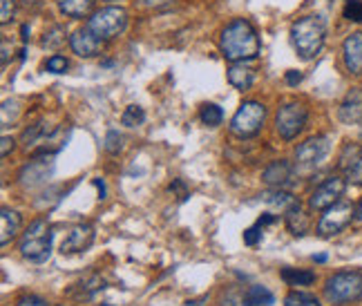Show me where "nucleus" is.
<instances>
[{"label": "nucleus", "mask_w": 362, "mask_h": 306, "mask_svg": "<svg viewBox=\"0 0 362 306\" xmlns=\"http://www.w3.org/2000/svg\"><path fill=\"white\" fill-rule=\"evenodd\" d=\"M221 52L230 63L253 61L259 54V36L248 20H233L221 32Z\"/></svg>", "instance_id": "1"}, {"label": "nucleus", "mask_w": 362, "mask_h": 306, "mask_svg": "<svg viewBox=\"0 0 362 306\" xmlns=\"http://www.w3.org/2000/svg\"><path fill=\"white\" fill-rule=\"evenodd\" d=\"M325 36H327V25L320 16H304L293 23L291 27V40H293V47L302 59H315L320 49L325 45Z\"/></svg>", "instance_id": "2"}, {"label": "nucleus", "mask_w": 362, "mask_h": 306, "mask_svg": "<svg viewBox=\"0 0 362 306\" xmlns=\"http://www.w3.org/2000/svg\"><path fill=\"white\" fill-rule=\"evenodd\" d=\"M52 228L45 219H36L30 224V228L25 230L23 240H21V255L30 261L43 264L49 253H52Z\"/></svg>", "instance_id": "3"}, {"label": "nucleus", "mask_w": 362, "mask_h": 306, "mask_svg": "<svg viewBox=\"0 0 362 306\" xmlns=\"http://www.w3.org/2000/svg\"><path fill=\"white\" fill-rule=\"evenodd\" d=\"M327 300L333 304H346L362 298V273L360 271H342L327 280L325 286Z\"/></svg>", "instance_id": "4"}, {"label": "nucleus", "mask_w": 362, "mask_h": 306, "mask_svg": "<svg viewBox=\"0 0 362 306\" xmlns=\"http://www.w3.org/2000/svg\"><path fill=\"white\" fill-rule=\"evenodd\" d=\"M88 27L101 40H110L125 32V27H128V11L123 7H103L90 18Z\"/></svg>", "instance_id": "5"}, {"label": "nucleus", "mask_w": 362, "mask_h": 306, "mask_svg": "<svg viewBox=\"0 0 362 306\" xmlns=\"http://www.w3.org/2000/svg\"><path fill=\"white\" fill-rule=\"evenodd\" d=\"M264 119H267V107H264L262 103H257V101H246L238 110V114L233 117L230 132L235 136H240V139L255 136L262 130Z\"/></svg>", "instance_id": "6"}, {"label": "nucleus", "mask_w": 362, "mask_h": 306, "mask_svg": "<svg viewBox=\"0 0 362 306\" xmlns=\"http://www.w3.org/2000/svg\"><path fill=\"white\" fill-rule=\"evenodd\" d=\"M306 119H309V112H306V107L302 103H298V101L284 103L280 110H277V117H275L277 132H280L282 139L291 141V139H296L304 130Z\"/></svg>", "instance_id": "7"}, {"label": "nucleus", "mask_w": 362, "mask_h": 306, "mask_svg": "<svg viewBox=\"0 0 362 306\" xmlns=\"http://www.w3.org/2000/svg\"><path fill=\"white\" fill-rule=\"evenodd\" d=\"M356 215V208L349 201H338L331 208H327L322 219L317 224V235L320 237H331V235H338L340 230H344L349 226V221Z\"/></svg>", "instance_id": "8"}, {"label": "nucleus", "mask_w": 362, "mask_h": 306, "mask_svg": "<svg viewBox=\"0 0 362 306\" xmlns=\"http://www.w3.org/2000/svg\"><path fill=\"white\" fill-rule=\"evenodd\" d=\"M344 188H346L344 177H338V175L329 177L325 184H320L313 190L311 199H309L311 211H327V208H331L333 204H338L340 197L344 194Z\"/></svg>", "instance_id": "9"}, {"label": "nucleus", "mask_w": 362, "mask_h": 306, "mask_svg": "<svg viewBox=\"0 0 362 306\" xmlns=\"http://www.w3.org/2000/svg\"><path fill=\"white\" fill-rule=\"evenodd\" d=\"M338 165L346 182L354 186H362V146L360 143H346L340 152Z\"/></svg>", "instance_id": "10"}, {"label": "nucleus", "mask_w": 362, "mask_h": 306, "mask_svg": "<svg viewBox=\"0 0 362 306\" xmlns=\"http://www.w3.org/2000/svg\"><path fill=\"white\" fill-rule=\"evenodd\" d=\"M327 155H329V139L327 136H311V139H306L304 143L298 146L296 161H298V165L311 168V165H317Z\"/></svg>", "instance_id": "11"}, {"label": "nucleus", "mask_w": 362, "mask_h": 306, "mask_svg": "<svg viewBox=\"0 0 362 306\" xmlns=\"http://www.w3.org/2000/svg\"><path fill=\"white\" fill-rule=\"evenodd\" d=\"M101 43L103 40L96 36L90 27H83V30H76L72 36H69V47H72L74 54H78L81 59H92L101 52Z\"/></svg>", "instance_id": "12"}, {"label": "nucleus", "mask_w": 362, "mask_h": 306, "mask_svg": "<svg viewBox=\"0 0 362 306\" xmlns=\"http://www.w3.org/2000/svg\"><path fill=\"white\" fill-rule=\"evenodd\" d=\"M94 242V228L90 224H81V226H74L69 230L67 240L63 242L61 246V253L63 255H72V253H86V250L92 246Z\"/></svg>", "instance_id": "13"}, {"label": "nucleus", "mask_w": 362, "mask_h": 306, "mask_svg": "<svg viewBox=\"0 0 362 306\" xmlns=\"http://www.w3.org/2000/svg\"><path fill=\"white\" fill-rule=\"evenodd\" d=\"M342 57L351 74H362V32H356L344 40Z\"/></svg>", "instance_id": "14"}, {"label": "nucleus", "mask_w": 362, "mask_h": 306, "mask_svg": "<svg viewBox=\"0 0 362 306\" xmlns=\"http://www.w3.org/2000/svg\"><path fill=\"white\" fill-rule=\"evenodd\" d=\"M340 121L346 125L362 123V90L360 88H354L344 96V101L340 105Z\"/></svg>", "instance_id": "15"}, {"label": "nucleus", "mask_w": 362, "mask_h": 306, "mask_svg": "<svg viewBox=\"0 0 362 306\" xmlns=\"http://www.w3.org/2000/svg\"><path fill=\"white\" fill-rule=\"evenodd\" d=\"M52 172V155L49 157H40V159H34L25 165V168L21 170V182L27 186H34V184H40L45 182L47 175Z\"/></svg>", "instance_id": "16"}, {"label": "nucleus", "mask_w": 362, "mask_h": 306, "mask_svg": "<svg viewBox=\"0 0 362 306\" xmlns=\"http://www.w3.org/2000/svg\"><path fill=\"white\" fill-rule=\"evenodd\" d=\"M291 175H293V165L280 159V161H273L269 168L264 170V182L273 188H282L291 182Z\"/></svg>", "instance_id": "17"}, {"label": "nucleus", "mask_w": 362, "mask_h": 306, "mask_svg": "<svg viewBox=\"0 0 362 306\" xmlns=\"http://www.w3.org/2000/svg\"><path fill=\"white\" fill-rule=\"evenodd\" d=\"M284 219H286V228L293 235H298V237H302V235H306V230H309V217L304 215L300 201H293L286 208Z\"/></svg>", "instance_id": "18"}, {"label": "nucleus", "mask_w": 362, "mask_h": 306, "mask_svg": "<svg viewBox=\"0 0 362 306\" xmlns=\"http://www.w3.org/2000/svg\"><path fill=\"white\" fill-rule=\"evenodd\" d=\"M0 221H3V226H0V244L7 246L13 237H16V233L21 230V215L16 211H9V208H3V213H0Z\"/></svg>", "instance_id": "19"}, {"label": "nucleus", "mask_w": 362, "mask_h": 306, "mask_svg": "<svg viewBox=\"0 0 362 306\" xmlns=\"http://www.w3.org/2000/svg\"><path fill=\"white\" fill-rule=\"evenodd\" d=\"M228 81H230L233 88L248 90L250 86H253V81H255V72L250 67H246L244 63H233L228 67Z\"/></svg>", "instance_id": "20"}, {"label": "nucleus", "mask_w": 362, "mask_h": 306, "mask_svg": "<svg viewBox=\"0 0 362 306\" xmlns=\"http://www.w3.org/2000/svg\"><path fill=\"white\" fill-rule=\"evenodd\" d=\"M59 7L69 18H86L94 7V0H59Z\"/></svg>", "instance_id": "21"}, {"label": "nucleus", "mask_w": 362, "mask_h": 306, "mask_svg": "<svg viewBox=\"0 0 362 306\" xmlns=\"http://www.w3.org/2000/svg\"><path fill=\"white\" fill-rule=\"evenodd\" d=\"M275 298L267 286H250L244 293V306H273Z\"/></svg>", "instance_id": "22"}, {"label": "nucleus", "mask_w": 362, "mask_h": 306, "mask_svg": "<svg viewBox=\"0 0 362 306\" xmlns=\"http://www.w3.org/2000/svg\"><path fill=\"white\" fill-rule=\"evenodd\" d=\"M282 280L291 286H309L315 282V273L298 271V269H282Z\"/></svg>", "instance_id": "23"}, {"label": "nucleus", "mask_w": 362, "mask_h": 306, "mask_svg": "<svg viewBox=\"0 0 362 306\" xmlns=\"http://www.w3.org/2000/svg\"><path fill=\"white\" fill-rule=\"evenodd\" d=\"M199 119H202L204 125H208V128H217V125L221 123V119H224V112H221V107H219V105H215V103H206V105H202Z\"/></svg>", "instance_id": "24"}, {"label": "nucleus", "mask_w": 362, "mask_h": 306, "mask_svg": "<svg viewBox=\"0 0 362 306\" xmlns=\"http://www.w3.org/2000/svg\"><path fill=\"white\" fill-rule=\"evenodd\" d=\"M144 121H146V112H144V107H139V105H128L121 114V123L125 128H136V125H141Z\"/></svg>", "instance_id": "25"}, {"label": "nucleus", "mask_w": 362, "mask_h": 306, "mask_svg": "<svg viewBox=\"0 0 362 306\" xmlns=\"http://www.w3.org/2000/svg\"><path fill=\"white\" fill-rule=\"evenodd\" d=\"M103 288V280L99 275H94V277H90V282L86 280V282H81L78 284V293H72V295H76V300H90L96 290H101Z\"/></svg>", "instance_id": "26"}, {"label": "nucleus", "mask_w": 362, "mask_h": 306, "mask_svg": "<svg viewBox=\"0 0 362 306\" xmlns=\"http://www.w3.org/2000/svg\"><path fill=\"white\" fill-rule=\"evenodd\" d=\"M284 306H320V302L311 293H304V290H293V293L286 295Z\"/></svg>", "instance_id": "27"}, {"label": "nucleus", "mask_w": 362, "mask_h": 306, "mask_svg": "<svg viewBox=\"0 0 362 306\" xmlns=\"http://www.w3.org/2000/svg\"><path fill=\"white\" fill-rule=\"evenodd\" d=\"M262 199L267 201V204H271V206H275V208H284V211H286V208H288L291 204L296 201L288 192H282L280 188H277L275 192H264V194H262Z\"/></svg>", "instance_id": "28"}, {"label": "nucleus", "mask_w": 362, "mask_h": 306, "mask_svg": "<svg viewBox=\"0 0 362 306\" xmlns=\"http://www.w3.org/2000/svg\"><path fill=\"white\" fill-rule=\"evenodd\" d=\"M65 32L61 30V27H52V30L45 34V38H43V45L45 47H49V49H57L59 45H63L65 43Z\"/></svg>", "instance_id": "29"}, {"label": "nucleus", "mask_w": 362, "mask_h": 306, "mask_svg": "<svg viewBox=\"0 0 362 306\" xmlns=\"http://www.w3.org/2000/svg\"><path fill=\"white\" fill-rule=\"evenodd\" d=\"M344 18L354 23H362V0H349V3L344 5Z\"/></svg>", "instance_id": "30"}, {"label": "nucleus", "mask_w": 362, "mask_h": 306, "mask_svg": "<svg viewBox=\"0 0 362 306\" xmlns=\"http://www.w3.org/2000/svg\"><path fill=\"white\" fill-rule=\"evenodd\" d=\"M123 148V139L117 130H110L105 134V150L110 152V155H117V152Z\"/></svg>", "instance_id": "31"}, {"label": "nucleus", "mask_w": 362, "mask_h": 306, "mask_svg": "<svg viewBox=\"0 0 362 306\" xmlns=\"http://www.w3.org/2000/svg\"><path fill=\"white\" fill-rule=\"evenodd\" d=\"M0 5H3V9H0V23L7 25L13 16V11H16V3L13 0H0Z\"/></svg>", "instance_id": "32"}, {"label": "nucleus", "mask_w": 362, "mask_h": 306, "mask_svg": "<svg viewBox=\"0 0 362 306\" xmlns=\"http://www.w3.org/2000/svg\"><path fill=\"white\" fill-rule=\"evenodd\" d=\"M259 240H262V226L259 224H255V226H250V228L244 230V244L255 246Z\"/></svg>", "instance_id": "33"}, {"label": "nucleus", "mask_w": 362, "mask_h": 306, "mask_svg": "<svg viewBox=\"0 0 362 306\" xmlns=\"http://www.w3.org/2000/svg\"><path fill=\"white\" fill-rule=\"evenodd\" d=\"M47 69H49V72H54V74H63L65 69H67V61L63 57H52L47 61Z\"/></svg>", "instance_id": "34"}, {"label": "nucleus", "mask_w": 362, "mask_h": 306, "mask_svg": "<svg viewBox=\"0 0 362 306\" xmlns=\"http://www.w3.org/2000/svg\"><path fill=\"white\" fill-rule=\"evenodd\" d=\"M16 306H52V304L45 302V300H40V298H36V295H25V298L18 300Z\"/></svg>", "instance_id": "35"}, {"label": "nucleus", "mask_w": 362, "mask_h": 306, "mask_svg": "<svg viewBox=\"0 0 362 306\" xmlns=\"http://www.w3.org/2000/svg\"><path fill=\"white\" fill-rule=\"evenodd\" d=\"M0 143H3V146H0V155L7 157L9 152L13 150V139L11 136H3V141H0Z\"/></svg>", "instance_id": "36"}, {"label": "nucleus", "mask_w": 362, "mask_h": 306, "mask_svg": "<svg viewBox=\"0 0 362 306\" xmlns=\"http://www.w3.org/2000/svg\"><path fill=\"white\" fill-rule=\"evenodd\" d=\"M273 221H275V217H273L271 213H264V215H262V217L257 219V224H259V226L264 228V226H269V224H273Z\"/></svg>", "instance_id": "37"}, {"label": "nucleus", "mask_w": 362, "mask_h": 306, "mask_svg": "<svg viewBox=\"0 0 362 306\" xmlns=\"http://www.w3.org/2000/svg\"><path fill=\"white\" fill-rule=\"evenodd\" d=\"M300 81H302V74L300 72H288L286 74V83H288V86H298Z\"/></svg>", "instance_id": "38"}, {"label": "nucleus", "mask_w": 362, "mask_h": 306, "mask_svg": "<svg viewBox=\"0 0 362 306\" xmlns=\"http://www.w3.org/2000/svg\"><path fill=\"white\" fill-rule=\"evenodd\" d=\"M165 3H170V0H144V5H148V7H161Z\"/></svg>", "instance_id": "39"}, {"label": "nucleus", "mask_w": 362, "mask_h": 306, "mask_svg": "<svg viewBox=\"0 0 362 306\" xmlns=\"http://www.w3.org/2000/svg\"><path fill=\"white\" fill-rule=\"evenodd\" d=\"M354 219H356V221H362V199H360V204L356 206V215H354Z\"/></svg>", "instance_id": "40"}, {"label": "nucleus", "mask_w": 362, "mask_h": 306, "mask_svg": "<svg viewBox=\"0 0 362 306\" xmlns=\"http://www.w3.org/2000/svg\"><path fill=\"white\" fill-rule=\"evenodd\" d=\"M23 3H25L27 7H36V5H40V0H23Z\"/></svg>", "instance_id": "41"}, {"label": "nucleus", "mask_w": 362, "mask_h": 306, "mask_svg": "<svg viewBox=\"0 0 362 306\" xmlns=\"http://www.w3.org/2000/svg\"><path fill=\"white\" fill-rule=\"evenodd\" d=\"M313 259H315V261H320V264H322V261H327V255H315Z\"/></svg>", "instance_id": "42"}, {"label": "nucleus", "mask_w": 362, "mask_h": 306, "mask_svg": "<svg viewBox=\"0 0 362 306\" xmlns=\"http://www.w3.org/2000/svg\"><path fill=\"white\" fill-rule=\"evenodd\" d=\"M101 306H110V304H101Z\"/></svg>", "instance_id": "43"}, {"label": "nucleus", "mask_w": 362, "mask_h": 306, "mask_svg": "<svg viewBox=\"0 0 362 306\" xmlns=\"http://www.w3.org/2000/svg\"><path fill=\"white\" fill-rule=\"evenodd\" d=\"M360 139H362V130H360Z\"/></svg>", "instance_id": "44"}]
</instances>
